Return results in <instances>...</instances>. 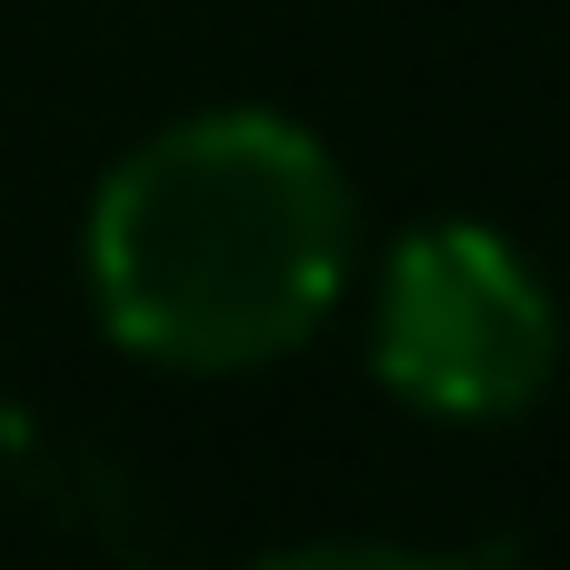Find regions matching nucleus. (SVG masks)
I'll return each mask as SVG.
<instances>
[{
  "mask_svg": "<svg viewBox=\"0 0 570 570\" xmlns=\"http://www.w3.org/2000/svg\"><path fill=\"white\" fill-rule=\"evenodd\" d=\"M371 371L431 421H521L561 371V311L491 220H431L381 271Z\"/></svg>",
  "mask_w": 570,
  "mask_h": 570,
  "instance_id": "nucleus-2",
  "label": "nucleus"
},
{
  "mask_svg": "<svg viewBox=\"0 0 570 570\" xmlns=\"http://www.w3.org/2000/svg\"><path fill=\"white\" fill-rule=\"evenodd\" d=\"M100 331L150 371H261L301 351L351 271V190L281 110L150 130L80 230Z\"/></svg>",
  "mask_w": 570,
  "mask_h": 570,
  "instance_id": "nucleus-1",
  "label": "nucleus"
}]
</instances>
